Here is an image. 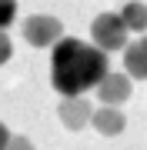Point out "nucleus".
Wrapping results in <instances>:
<instances>
[{
	"mask_svg": "<svg viewBox=\"0 0 147 150\" xmlns=\"http://www.w3.org/2000/svg\"><path fill=\"white\" fill-rule=\"evenodd\" d=\"M107 54L87 40L64 37L54 43L50 57V80L60 97H80L87 90H97V83L107 77Z\"/></svg>",
	"mask_w": 147,
	"mask_h": 150,
	"instance_id": "f257e3e1",
	"label": "nucleus"
},
{
	"mask_svg": "<svg viewBox=\"0 0 147 150\" xmlns=\"http://www.w3.org/2000/svg\"><path fill=\"white\" fill-rule=\"evenodd\" d=\"M90 37L94 47H100L104 54H114V50L127 47V23L120 13H97L90 23Z\"/></svg>",
	"mask_w": 147,
	"mask_h": 150,
	"instance_id": "f03ea898",
	"label": "nucleus"
},
{
	"mask_svg": "<svg viewBox=\"0 0 147 150\" xmlns=\"http://www.w3.org/2000/svg\"><path fill=\"white\" fill-rule=\"evenodd\" d=\"M23 37H27L30 47H54L57 40H64V27H60L57 17L33 13L23 20Z\"/></svg>",
	"mask_w": 147,
	"mask_h": 150,
	"instance_id": "7ed1b4c3",
	"label": "nucleus"
},
{
	"mask_svg": "<svg viewBox=\"0 0 147 150\" xmlns=\"http://www.w3.org/2000/svg\"><path fill=\"white\" fill-rule=\"evenodd\" d=\"M134 90V77L127 74H107L104 80L97 83V100L104 107H117V103H124L127 97Z\"/></svg>",
	"mask_w": 147,
	"mask_h": 150,
	"instance_id": "20e7f679",
	"label": "nucleus"
},
{
	"mask_svg": "<svg viewBox=\"0 0 147 150\" xmlns=\"http://www.w3.org/2000/svg\"><path fill=\"white\" fill-rule=\"evenodd\" d=\"M57 117H60V123H64L67 130H84L90 123L94 110H90V103L84 100V97H64L60 107H57Z\"/></svg>",
	"mask_w": 147,
	"mask_h": 150,
	"instance_id": "39448f33",
	"label": "nucleus"
},
{
	"mask_svg": "<svg viewBox=\"0 0 147 150\" xmlns=\"http://www.w3.org/2000/svg\"><path fill=\"white\" fill-rule=\"evenodd\" d=\"M124 70L134 80H147V37L124 47Z\"/></svg>",
	"mask_w": 147,
	"mask_h": 150,
	"instance_id": "423d86ee",
	"label": "nucleus"
},
{
	"mask_svg": "<svg viewBox=\"0 0 147 150\" xmlns=\"http://www.w3.org/2000/svg\"><path fill=\"white\" fill-rule=\"evenodd\" d=\"M90 123H94V127H97V134H104V137H117L120 130L127 127L124 113H120L117 107H100V110H94Z\"/></svg>",
	"mask_w": 147,
	"mask_h": 150,
	"instance_id": "0eeeda50",
	"label": "nucleus"
},
{
	"mask_svg": "<svg viewBox=\"0 0 147 150\" xmlns=\"http://www.w3.org/2000/svg\"><path fill=\"white\" fill-rule=\"evenodd\" d=\"M120 17H124L127 30H134V33H144V30H147V7H144V4H134V0L124 4Z\"/></svg>",
	"mask_w": 147,
	"mask_h": 150,
	"instance_id": "6e6552de",
	"label": "nucleus"
},
{
	"mask_svg": "<svg viewBox=\"0 0 147 150\" xmlns=\"http://www.w3.org/2000/svg\"><path fill=\"white\" fill-rule=\"evenodd\" d=\"M13 17H17V0H0V30L10 27Z\"/></svg>",
	"mask_w": 147,
	"mask_h": 150,
	"instance_id": "1a4fd4ad",
	"label": "nucleus"
},
{
	"mask_svg": "<svg viewBox=\"0 0 147 150\" xmlns=\"http://www.w3.org/2000/svg\"><path fill=\"white\" fill-rule=\"evenodd\" d=\"M10 54H13V47H10V37H7L4 30H0V67L10 60Z\"/></svg>",
	"mask_w": 147,
	"mask_h": 150,
	"instance_id": "9d476101",
	"label": "nucleus"
},
{
	"mask_svg": "<svg viewBox=\"0 0 147 150\" xmlns=\"http://www.w3.org/2000/svg\"><path fill=\"white\" fill-rule=\"evenodd\" d=\"M7 150H33V144L27 137H10V144H7Z\"/></svg>",
	"mask_w": 147,
	"mask_h": 150,
	"instance_id": "9b49d317",
	"label": "nucleus"
},
{
	"mask_svg": "<svg viewBox=\"0 0 147 150\" xmlns=\"http://www.w3.org/2000/svg\"><path fill=\"white\" fill-rule=\"evenodd\" d=\"M7 144H10V130L0 123V150H7Z\"/></svg>",
	"mask_w": 147,
	"mask_h": 150,
	"instance_id": "f8f14e48",
	"label": "nucleus"
}]
</instances>
